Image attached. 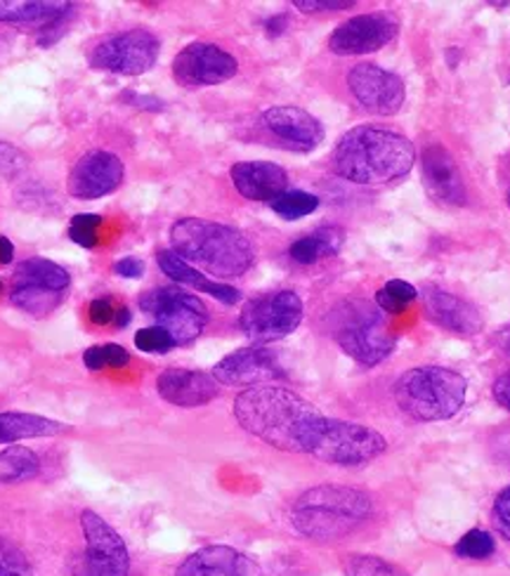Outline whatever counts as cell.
Masks as SVG:
<instances>
[{
    "instance_id": "f6af8a7d",
    "label": "cell",
    "mask_w": 510,
    "mask_h": 576,
    "mask_svg": "<svg viewBox=\"0 0 510 576\" xmlns=\"http://www.w3.org/2000/svg\"><path fill=\"white\" fill-rule=\"evenodd\" d=\"M497 345L501 348V352L506 357H510V326H503L501 332L497 334Z\"/></svg>"
},
{
    "instance_id": "f1b7e54d",
    "label": "cell",
    "mask_w": 510,
    "mask_h": 576,
    "mask_svg": "<svg viewBox=\"0 0 510 576\" xmlns=\"http://www.w3.org/2000/svg\"><path fill=\"white\" fill-rule=\"evenodd\" d=\"M10 301L14 307H20L29 315H36L43 317L47 312H53L59 301H62V293L57 291H47L41 286H31V284H14L12 293H10Z\"/></svg>"
},
{
    "instance_id": "ba28073f",
    "label": "cell",
    "mask_w": 510,
    "mask_h": 576,
    "mask_svg": "<svg viewBox=\"0 0 510 576\" xmlns=\"http://www.w3.org/2000/svg\"><path fill=\"white\" fill-rule=\"evenodd\" d=\"M144 315H150L156 326L166 328L175 345H187L204 334L208 324V309L204 301L177 286H161L147 291L140 298Z\"/></svg>"
},
{
    "instance_id": "5b68a950",
    "label": "cell",
    "mask_w": 510,
    "mask_h": 576,
    "mask_svg": "<svg viewBox=\"0 0 510 576\" xmlns=\"http://www.w3.org/2000/svg\"><path fill=\"white\" fill-rule=\"evenodd\" d=\"M468 383L447 367H416L404 371L394 383V402L416 421H447L466 402Z\"/></svg>"
},
{
    "instance_id": "1f68e13d",
    "label": "cell",
    "mask_w": 510,
    "mask_h": 576,
    "mask_svg": "<svg viewBox=\"0 0 510 576\" xmlns=\"http://www.w3.org/2000/svg\"><path fill=\"white\" fill-rule=\"evenodd\" d=\"M419 298V289L411 286L402 279H392L381 291L376 293V305L381 307L386 315H398L409 303H414Z\"/></svg>"
},
{
    "instance_id": "ffe728a7",
    "label": "cell",
    "mask_w": 510,
    "mask_h": 576,
    "mask_svg": "<svg viewBox=\"0 0 510 576\" xmlns=\"http://www.w3.org/2000/svg\"><path fill=\"white\" fill-rule=\"evenodd\" d=\"M156 390L166 402L194 409L213 402L220 394V383L213 373L192 369H166L156 378Z\"/></svg>"
},
{
    "instance_id": "ac0fdd59",
    "label": "cell",
    "mask_w": 510,
    "mask_h": 576,
    "mask_svg": "<svg viewBox=\"0 0 510 576\" xmlns=\"http://www.w3.org/2000/svg\"><path fill=\"white\" fill-rule=\"evenodd\" d=\"M421 171L427 192H431L437 202L449 206L466 204L464 177H460V171L447 146L440 142H431L423 146Z\"/></svg>"
},
{
    "instance_id": "7c38bea8",
    "label": "cell",
    "mask_w": 510,
    "mask_h": 576,
    "mask_svg": "<svg viewBox=\"0 0 510 576\" xmlns=\"http://www.w3.org/2000/svg\"><path fill=\"white\" fill-rule=\"evenodd\" d=\"M237 72L239 62L216 43H189L173 59V76L183 88L218 86Z\"/></svg>"
},
{
    "instance_id": "bcb514c9",
    "label": "cell",
    "mask_w": 510,
    "mask_h": 576,
    "mask_svg": "<svg viewBox=\"0 0 510 576\" xmlns=\"http://www.w3.org/2000/svg\"><path fill=\"white\" fill-rule=\"evenodd\" d=\"M130 319H133V315H130V309L128 307H119L117 309V319H113V324H117L119 328H123V326L130 324Z\"/></svg>"
},
{
    "instance_id": "4fadbf2b",
    "label": "cell",
    "mask_w": 510,
    "mask_h": 576,
    "mask_svg": "<svg viewBox=\"0 0 510 576\" xmlns=\"http://www.w3.org/2000/svg\"><path fill=\"white\" fill-rule=\"evenodd\" d=\"M348 88L361 109L373 113V117H392L406 100L404 80L371 62L357 64L348 74Z\"/></svg>"
},
{
    "instance_id": "9c48e42d",
    "label": "cell",
    "mask_w": 510,
    "mask_h": 576,
    "mask_svg": "<svg viewBox=\"0 0 510 576\" xmlns=\"http://www.w3.org/2000/svg\"><path fill=\"white\" fill-rule=\"evenodd\" d=\"M303 301L295 291H272L243 305L239 328L243 336L258 343H274L291 336L303 322Z\"/></svg>"
},
{
    "instance_id": "681fc988",
    "label": "cell",
    "mask_w": 510,
    "mask_h": 576,
    "mask_svg": "<svg viewBox=\"0 0 510 576\" xmlns=\"http://www.w3.org/2000/svg\"><path fill=\"white\" fill-rule=\"evenodd\" d=\"M0 291H3V282H0Z\"/></svg>"
},
{
    "instance_id": "d590c367",
    "label": "cell",
    "mask_w": 510,
    "mask_h": 576,
    "mask_svg": "<svg viewBox=\"0 0 510 576\" xmlns=\"http://www.w3.org/2000/svg\"><path fill=\"white\" fill-rule=\"evenodd\" d=\"M135 348L150 355H166L175 348V340L166 328L150 326V328H140L135 334Z\"/></svg>"
},
{
    "instance_id": "ab89813d",
    "label": "cell",
    "mask_w": 510,
    "mask_h": 576,
    "mask_svg": "<svg viewBox=\"0 0 510 576\" xmlns=\"http://www.w3.org/2000/svg\"><path fill=\"white\" fill-rule=\"evenodd\" d=\"M293 6L301 12H338L355 8L352 0H295Z\"/></svg>"
},
{
    "instance_id": "8d00e7d4",
    "label": "cell",
    "mask_w": 510,
    "mask_h": 576,
    "mask_svg": "<svg viewBox=\"0 0 510 576\" xmlns=\"http://www.w3.org/2000/svg\"><path fill=\"white\" fill-rule=\"evenodd\" d=\"M102 225V218L95 216V213H80V216L72 218L69 227V237L84 249H93L97 246V227Z\"/></svg>"
},
{
    "instance_id": "ee69618b",
    "label": "cell",
    "mask_w": 510,
    "mask_h": 576,
    "mask_svg": "<svg viewBox=\"0 0 510 576\" xmlns=\"http://www.w3.org/2000/svg\"><path fill=\"white\" fill-rule=\"evenodd\" d=\"M14 258V246L8 237H0V265H10Z\"/></svg>"
},
{
    "instance_id": "7dc6e473",
    "label": "cell",
    "mask_w": 510,
    "mask_h": 576,
    "mask_svg": "<svg viewBox=\"0 0 510 576\" xmlns=\"http://www.w3.org/2000/svg\"><path fill=\"white\" fill-rule=\"evenodd\" d=\"M284 22H286V18H274V20H270V22H268L270 34H272V36L282 34V31H284Z\"/></svg>"
},
{
    "instance_id": "d6a6232c",
    "label": "cell",
    "mask_w": 510,
    "mask_h": 576,
    "mask_svg": "<svg viewBox=\"0 0 510 576\" xmlns=\"http://www.w3.org/2000/svg\"><path fill=\"white\" fill-rule=\"evenodd\" d=\"M130 361L128 350H123L117 343H105V345H93L84 352V365L90 371H100V369H121Z\"/></svg>"
},
{
    "instance_id": "7402d4cb",
    "label": "cell",
    "mask_w": 510,
    "mask_h": 576,
    "mask_svg": "<svg viewBox=\"0 0 510 576\" xmlns=\"http://www.w3.org/2000/svg\"><path fill=\"white\" fill-rule=\"evenodd\" d=\"M232 183L249 202H274L289 192V173L270 161H241L232 166Z\"/></svg>"
},
{
    "instance_id": "74e56055",
    "label": "cell",
    "mask_w": 510,
    "mask_h": 576,
    "mask_svg": "<svg viewBox=\"0 0 510 576\" xmlns=\"http://www.w3.org/2000/svg\"><path fill=\"white\" fill-rule=\"evenodd\" d=\"M26 169V156L8 142H0V177H18Z\"/></svg>"
},
{
    "instance_id": "7bdbcfd3",
    "label": "cell",
    "mask_w": 510,
    "mask_h": 576,
    "mask_svg": "<svg viewBox=\"0 0 510 576\" xmlns=\"http://www.w3.org/2000/svg\"><path fill=\"white\" fill-rule=\"evenodd\" d=\"M493 400L510 411V371H506L497 383H493Z\"/></svg>"
},
{
    "instance_id": "f546056e",
    "label": "cell",
    "mask_w": 510,
    "mask_h": 576,
    "mask_svg": "<svg viewBox=\"0 0 510 576\" xmlns=\"http://www.w3.org/2000/svg\"><path fill=\"white\" fill-rule=\"evenodd\" d=\"M317 208H319L317 196L310 192H301V189L284 192L282 196H276V199L272 202V210L284 220L305 218V216H310V213H315Z\"/></svg>"
},
{
    "instance_id": "603a6c76",
    "label": "cell",
    "mask_w": 510,
    "mask_h": 576,
    "mask_svg": "<svg viewBox=\"0 0 510 576\" xmlns=\"http://www.w3.org/2000/svg\"><path fill=\"white\" fill-rule=\"evenodd\" d=\"M156 260H159L161 272L171 276L173 282H177V284L208 293V295H213V298H218L225 305H235V303L241 301L239 289L229 286V284L213 282V279H208L202 270H196L194 265H189V262L180 258L175 251H159Z\"/></svg>"
},
{
    "instance_id": "60d3db41",
    "label": "cell",
    "mask_w": 510,
    "mask_h": 576,
    "mask_svg": "<svg viewBox=\"0 0 510 576\" xmlns=\"http://www.w3.org/2000/svg\"><path fill=\"white\" fill-rule=\"evenodd\" d=\"M88 315H90L93 324L107 326V324H113V319H117V309H113V303L109 298H97V301L90 303Z\"/></svg>"
},
{
    "instance_id": "d6986e66",
    "label": "cell",
    "mask_w": 510,
    "mask_h": 576,
    "mask_svg": "<svg viewBox=\"0 0 510 576\" xmlns=\"http://www.w3.org/2000/svg\"><path fill=\"white\" fill-rule=\"evenodd\" d=\"M419 295L423 301L425 315L433 324L447 328V332L458 336H473L482 332L485 319L480 315V309H477L473 303L442 289H425L419 291Z\"/></svg>"
},
{
    "instance_id": "4dcf8cb0",
    "label": "cell",
    "mask_w": 510,
    "mask_h": 576,
    "mask_svg": "<svg viewBox=\"0 0 510 576\" xmlns=\"http://www.w3.org/2000/svg\"><path fill=\"white\" fill-rule=\"evenodd\" d=\"M343 572L348 576H409L404 569L378 555H348L343 559Z\"/></svg>"
},
{
    "instance_id": "3957f363",
    "label": "cell",
    "mask_w": 510,
    "mask_h": 576,
    "mask_svg": "<svg viewBox=\"0 0 510 576\" xmlns=\"http://www.w3.org/2000/svg\"><path fill=\"white\" fill-rule=\"evenodd\" d=\"M173 251L189 265L216 276H241L249 272L256 251L253 243L237 227L202 218H183L171 227Z\"/></svg>"
},
{
    "instance_id": "83f0119b",
    "label": "cell",
    "mask_w": 510,
    "mask_h": 576,
    "mask_svg": "<svg viewBox=\"0 0 510 576\" xmlns=\"http://www.w3.org/2000/svg\"><path fill=\"white\" fill-rule=\"evenodd\" d=\"M41 472L39 456L26 447H8L0 452V485L29 482Z\"/></svg>"
},
{
    "instance_id": "2e32d148",
    "label": "cell",
    "mask_w": 510,
    "mask_h": 576,
    "mask_svg": "<svg viewBox=\"0 0 510 576\" xmlns=\"http://www.w3.org/2000/svg\"><path fill=\"white\" fill-rule=\"evenodd\" d=\"M123 180V161L111 152H88L69 173V194L80 202H93L111 194Z\"/></svg>"
},
{
    "instance_id": "836d02e7",
    "label": "cell",
    "mask_w": 510,
    "mask_h": 576,
    "mask_svg": "<svg viewBox=\"0 0 510 576\" xmlns=\"http://www.w3.org/2000/svg\"><path fill=\"white\" fill-rule=\"evenodd\" d=\"M493 551H497V541L485 530H470L468 534L460 536L454 546V553L466 559H485L493 555Z\"/></svg>"
},
{
    "instance_id": "4316f807",
    "label": "cell",
    "mask_w": 510,
    "mask_h": 576,
    "mask_svg": "<svg viewBox=\"0 0 510 576\" xmlns=\"http://www.w3.org/2000/svg\"><path fill=\"white\" fill-rule=\"evenodd\" d=\"M14 284H31V286H41L47 291H57L62 293L72 284L69 272L53 260L45 258H29L20 262L18 270H14Z\"/></svg>"
},
{
    "instance_id": "e0dca14e",
    "label": "cell",
    "mask_w": 510,
    "mask_h": 576,
    "mask_svg": "<svg viewBox=\"0 0 510 576\" xmlns=\"http://www.w3.org/2000/svg\"><path fill=\"white\" fill-rule=\"evenodd\" d=\"M262 126L291 152L307 154L324 142V126L301 107H272L262 113Z\"/></svg>"
},
{
    "instance_id": "9a60e30c",
    "label": "cell",
    "mask_w": 510,
    "mask_h": 576,
    "mask_svg": "<svg viewBox=\"0 0 510 576\" xmlns=\"http://www.w3.org/2000/svg\"><path fill=\"white\" fill-rule=\"evenodd\" d=\"M286 371L282 367L279 357L262 348V345H253V348H241L232 355L220 359L216 369H213V378L220 385H241V388H256V385H268L272 381L284 378Z\"/></svg>"
},
{
    "instance_id": "52a82bcc",
    "label": "cell",
    "mask_w": 510,
    "mask_h": 576,
    "mask_svg": "<svg viewBox=\"0 0 510 576\" xmlns=\"http://www.w3.org/2000/svg\"><path fill=\"white\" fill-rule=\"evenodd\" d=\"M386 452V437L369 425L326 416L310 456L328 466L357 468Z\"/></svg>"
},
{
    "instance_id": "e575fe53",
    "label": "cell",
    "mask_w": 510,
    "mask_h": 576,
    "mask_svg": "<svg viewBox=\"0 0 510 576\" xmlns=\"http://www.w3.org/2000/svg\"><path fill=\"white\" fill-rule=\"evenodd\" d=\"M0 576H34L26 555L3 536H0Z\"/></svg>"
},
{
    "instance_id": "484cf974",
    "label": "cell",
    "mask_w": 510,
    "mask_h": 576,
    "mask_svg": "<svg viewBox=\"0 0 510 576\" xmlns=\"http://www.w3.org/2000/svg\"><path fill=\"white\" fill-rule=\"evenodd\" d=\"M345 241L343 229L338 227H322L317 232H312L299 241L291 243L289 256L301 262V265H315V262L332 258L340 251V246Z\"/></svg>"
},
{
    "instance_id": "277c9868",
    "label": "cell",
    "mask_w": 510,
    "mask_h": 576,
    "mask_svg": "<svg viewBox=\"0 0 510 576\" xmlns=\"http://www.w3.org/2000/svg\"><path fill=\"white\" fill-rule=\"evenodd\" d=\"M371 515L367 491L338 485L307 489L291 510V522L303 536L334 541L348 536Z\"/></svg>"
},
{
    "instance_id": "c3c4849f",
    "label": "cell",
    "mask_w": 510,
    "mask_h": 576,
    "mask_svg": "<svg viewBox=\"0 0 510 576\" xmlns=\"http://www.w3.org/2000/svg\"><path fill=\"white\" fill-rule=\"evenodd\" d=\"M508 206H510V192H508Z\"/></svg>"
},
{
    "instance_id": "44dd1931",
    "label": "cell",
    "mask_w": 510,
    "mask_h": 576,
    "mask_svg": "<svg viewBox=\"0 0 510 576\" xmlns=\"http://www.w3.org/2000/svg\"><path fill=\"white\" fill-rule=\"evenodd\" d=\"M175 576H265V572L237 548L206 546L185 557Z\"/></svg>"
},
{
    "instance_id": "cb8c5ba5",
    "label": "cell",
    "mask_w": 510,
    "mask_h": 576,
    "mask_svg": "<svg viewBox=\"0 0 510 576\" xmlns=\"http://www.w3.org/2000/svg\"><path fill=\"white\" fill-rule=\"evenodd\" d=\"M74 10L72 3L62 0H0V22L8 24H51L62 14Z\"/></svg>"
},
{
    "instance_id": "30bf717a",
    "label": "cell",
    "mask_w": 510,
    "mask_h": 576,
    "mask_svg": "<svg viewBox=\"0 0 510 576\" xmlns=\"http://www.w3.org/2000/svg\"><path fill=\"white\" fill-rule=\"evenodd\" d=\"M159 51L161 43L152 31L130 29L97 43L90 53V64L95 69L111 74L140 76L154 67Z\"/></svg>"
},
{
    "instance_id": "5bb4252c",
    "label": "cell",
    "mask_w": 510,
    "mask_h": 576,
    "mask_svg": "<svg viewBox=\"0 0 510 576\" xmlns=\"http://www.w3.org/2000/svg\"><path fill=\"white\" fill-rule=\"evenodd\" d=\"M400 34V24L394 22L390 14L371 12V14H357V18L343 22L332 39L328 47L336 55H367L376 53L394 41Z\"/></svg>"
},
{
    "instance_id": "6da1fadb",
    "label": "cell",
    "mask_w": 510,
    "mask_h": 576,
    "mask_svg": "<svg viewBox=\"0 0 510 576\" xmlns=\"http://www.w3.org/2000/svg\"><path fill=\"white\" fill-rule=\"evenodd\" d=\"M235 416L246 433L270 447L307 456L326 421L299 392L272 383L243 390L235 400Z\"/></svg>"
},
{
    "instance_id": "d4e9b609",
    "label": "cell",
    "mask_w": 510,
    "mask_h": 576,
    "mask_svg": "<svg viewBox=\"0 0 510 576\" xmlns=\"http://www.w3.org/2000/svg\"><path fill=\"white\" fill-rule=\"evenodd\" d=\"M64 431V425L39 414H20V411H8L0 414V444H14L20 439L51 437Z\"/></svg>"
},
{
    "instance_id": "8fae6325",
    "label": "cell",
    "mask_w": 510,
    "mask_h": 576,
    "mask_svg": "<svg viewBox=\"0 0 510 576\" xmlns=\"http://www.w3.org/2000/svg\"><path fill=\"white\" fill-rule=\"evenodd\" d=\"M86 551L76 567L78 576H128L130 553L121 534L102 520L95 510H84L80 515Z\"/></svg>"
},
{
    "instance_id": "8992f818",
    "label": "cell",
    "mask_w": 510,
    "mask_h": 576,
    "mask_svg": "<svg viewBox=\"0 0 510 576\" xmlns=\"http://www.w3.org/2000/svg\"><path fill=\"white\" fill-rule=\"evenodd\" d=\"M334 338L361 367H376L398 345L386 312L367 301H348L334 312Z\"/></svg>"
},
{
    "instance_id": "7a4b0ae2",
    "label": "cell",
    "mask_w": 510,
    "mask_h": 576,
    "mask_svg": "<svg viewBox=\"0 0 510 576\" xmlns=\"http://www.w3.org/2000/svg\"><path fill=\"white\" fill-rule=\"evenodd\" d=\"M416 150L409 138L388 128L359 126L345 133L332 154L336 175L355 185H390L411 173Z\"/></svg>"
},
{
    "instance_id": "b9f144b4",
    "label": "cell",
    "mask_w": 510,
    "mask_h": 576,
    "mask_svg": "<svg viewBox=\"0 0 510 576\" xmlns=\"http://www.w3.org/2000/svg\"><path fill=\"white\" fill-rule=\"evenodd\" d=\"M113 272L123 279H140L144 274V262L140 258H123L119 260L117 265H113Z\"/></svg>"
},
{
    "instance_id": "f35d334b",
    "label": "cell",
    "mask_w": 510,
    "mask_h": 576,
    "mask_svg": "<svg viewBox=\"0 0 510 576\" xmlns=\"http://www.w3.org/2000/svg\"><path fill=\"white\" fill-rule=\"evenodd\" d=\"M491 518H493V524H497L499 534L510 541V487H506L497 497V501H493Z\"/></svg>"
}]
</instances>
